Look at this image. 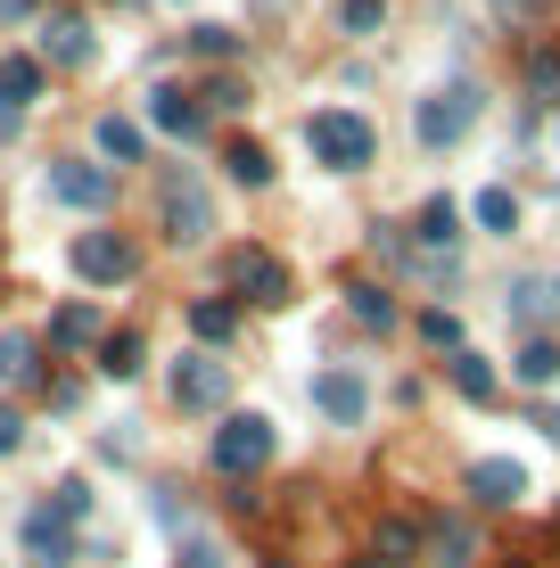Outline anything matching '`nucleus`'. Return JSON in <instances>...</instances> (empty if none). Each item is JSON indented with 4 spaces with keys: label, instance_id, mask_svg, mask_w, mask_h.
Instances as JSON below:
<instances>
[{
    "label": "nucleus",
    "instance_id": "1",
    "mask_svg": "<svg viewBox=\"0 0 560 568\" xmlns=\"http://www.w3.org/2000/svg\"><path fill=\"white\" fill-rule=\"evenodd\" d=\"M305 149H314V165H330V173H363L371 165V124H363L355 108H322V115H305Z\"/></svg>",
    "mask_w": 560,
    "mask_h": 568
},
{
    "label": "nucleus",
    "instance_id": "2",
    "mask_svg": "<svg viewBox=\"0 0 560 568\" xmlns=\"http://www.w3.org/2000/svg\"><path fill=\"white\" fill-rule=\"evenodd\" d=\"M264 462H273V420H264V413H231L215 428V469H223V478H256Z\"/></svg>",
    "mask_w": 560,
    "mask_h": 568
},
{
    "label": "nucleus",
    "instance_id": "3",
    "mask_svg": "<svg viewBox=\"0 0 560 568\" xmlns=\"http://www.w3.org/2000/svg\"><path fill=\"white\" fill-rule=\"evenodd\" d=\"M470 115H478V91L470 83H446V91H429L413 115V132H420V149H454L461 132H470Z\"/></svg>",
    "mask_w": 560,
    "mask_h": 568
},
{
    "label": "nucleus",
    "instance_id": "4",
    "mask_svg": "<svg viewBox=\"0 0 560 568\" xmlns=\"http://www.w3.org/2000/svg\"><path fill=\"white\" fill-rule=\"evenodd\" d=\"M206 231H215V199L198 190V173H173V182H165V240L198 247Z\"/></svg>",
    "mask_w": 560,
    "mask_h": 568
},
{
    "label": "nucleus",
    "instance_id": "5",
    "mask_svg": "<svg viewBox=\"0 0 560 568\" xmlns=\"http://www.w3.org/2000/svg\"><path fill=\"white\" fill-rule=\"evenodd\" d=\"M74 272H83L91 288H115V281L141 272V256H132L124 231H83V240H74Z\"/></svg>",
    "mask_w": 560,
    "mask_h": 568
},
{
    "label": "nucleus",
    "instance_id": "6",
    "mask_svg": "<svg viewBox=\"0 0 560 568\" xmlns=\"http://www.w3.org/2000/svg\"><path fill=\"white\" fill-rule=\"evenodd\" d=\"M223 396H231V363H215V355L173 363V404H182V413H215Z\"/></svg>",
    "mask_w": 560,
    "mask_h": 568
},
{
    "label": "nucleus",
    "instance_id": "7",
    "mask_svg": "<svg viewBox=\"0 0 560 568\" xmlns=\"http://www.w3.org/2000/svg\"><path fill=\"white\" fill-rule=\"evenodd\" d=\"M231 288H240L247 305H288V264L273 247H240V256H231Z\"/></svg>",
    "mask_w": 560,
    "mask_h": 568
},
{
    "label": "nucleus",
    "instance_id": "8",
    "mask_svg": "<svg viewBox=\"0 0 560 568\" xmlns=\"http://www.w3.org/2000/svg\"><path fill=\"white\" fill-rule=\"evenodd\" d=\"M108 165H91V156H58V165H50V199L58 206H83V214H100L108 206Z\"/></svg>",
    "mask_w": 560,
    "mask_h": 568
},
{
    "label": "nucleus",
    "instance_id": "9",
    "mask_svg": "<svg viewBox=\"0 0 560 568\" xmlns=\"http://www.w3.org/2000/svg\"><path fill=\"white\" fill-rule=\"evenodd\" d=\"M519 495H528V469H519V462H503V454L470 462V503H487V511H511Z\"/></svg>",
    "mask_w": 560,
    "mask_h": 568
},
{
    "label": "nucleus",
    "instance_id": "10",
    "mask_svg": "<svg viewBox=\"0 0 560 568\" xmlns=\"http://www.w3.org/2000/svg\"><path fill=\"white\" fill-rule=\"evenodd\" d=\"M314 413H322V420H338V428H355L363 413H371V396H363L355 371H322V379H314Z\"/></svg>",
    "mask_w": 560,
    "mask_h": 568
},
{
    "label": "nucleus",
    "instance_id": "11",
    "mask_svg": "<svg viewBox=\"0 0 560 568\" xmlns=\"http://www.w3.org/2000/svg\"><path fill=\"white\" fill-rule=\"evenodd\" d=\"M17 536H26V552L42 560V568H67V560H74V527L58 519L50 503H42V511H26V527H17Z\"/></svg>",
    "mask_w": 560,
    "mask_h": 568
},
{
    "label": "nucleus",
    "instance_id": "12",
    "mask_svg": "<svg viewBox=\"0 0 560 568\" xmlns=\"http://www.w3.org/2000/svg\"><path fill=\"white\" fill-rule=\"evenodd\" d=\"M503 313L528 329V338H544V322L560 313V288H552V281H511V288H503Z\"/></svg>",
    "mask_w": 560,
    "mask_h": 568
},
{
    "label": "nucleus",
    "instance_id": "13",
    "mask_svg": "<svg viewBox=\"0 0 560 568\" xmlns=\"http://www.w3.org/2000/svg\"><path fill=\"white\" fill-rule=\"evenodd\" d=\"M0 379L42 387V338H33V329H0Z\"/></svg>",
    "mask_w": 560,
    "mask_h": 568
},
{
    "label": "nucleus",
    "instance_id": "14",
    "mask_svg": "<svg viewBox=\"0 0 560 568\" xmlns=\"http://www.w3.org/2000/svg\"><path fill=\"white\" fill-rule=\"evenodd\" d=\"M42 58H50V67H83V58H91V26H83V17H50V26H42Z\"/></svg>",
    "mask_w": 560,
    "mask_h": 568
},
{
    "label": "nucleus",
    "instance_id": "15",
    "mask_svg": "<svg viewBox=\"0 0 560 568\" xmlns=\"http://www.w3.org/2000/svg\"><path fill=\"white\" fill-rule=\"evenodd\" d=\"M420 544H429V552L446 560V568H461V560L478 552V527H470V519L454 511V519H429V527H420Z\"/></svg>",
    "mask_w": 560,
    "mask_h": 568
},
{
    "label": "nucleus",
    "instance_id": "16",
    "mask_svg": "<svg viewBox=\"0 0 560 568\" xmlns=\"http://www.w3.org/2000/svg\"><path fill=\"white\" fill-rule=\"evenodd\" d=\"M149 115H157V132H173V141H198L206 132V108H190L182 91H149Z\"/></svg>",
    "mask_w": 560,
    "mask_h": 568
},
{
    "label": "nucleus",
    "instance_id": "17",
    "mask_svg": "<svg viewBox=\"0 0 560 568\" xmlns=\"http://www.w3.org/2000/svg\"><path fill=\"white\" fill-rule=\"evenodd\" d=\"M511 379H519V387H552V379H560V346H552V338H528V346L511 355Z\"/></svg>",
    "mask_w": 560,
    "mask_h": 568
},
{
    "label": "nucleus",
    "instance_id": "18",
    "mask_svg": "<svg viewBox=\"0 0 560 568\" xmlns=\"http://www.w3.org/2000/svg\"><path fill=\"white\" fill-rule=\"evenodd\" d=\"M413 552H420V527L413 519H379L371 527V560L379 568H396V560H413Z\"/></svg>",
    "mask_w": 560,
    "mask_h": 568
},
{
    "label": "nucleus",
    "instance_id": "19",
    "mask_svg": "<svg viewBox=\"0 0 560 568\" xmlns=\"http://www.w3.org/2000/svg\"><path fill=\"white\" fill-rule=\"evenodd\" d=\"M190 329H198L206 346H223L231 329H240V305H231V297H198V305H190Z\"/></svg>",
    "mask_w": 560,
    "mask_h": 568
},
{
    "label": "nucleus",
    "instance_id": "20",
    "mask_svg": "<svg viewBox=\"0 0 560 568\" xmlns=\"http://www.w3.org/2000/svg\"><path fill=\"white\" fill-rule=\"evenodd\" d=\"M454 387H461V396H470V404H495V363L461 346V355H454Z\"/></svg>",
    "mask_w": 560,
    "mask_h": 568
},
{
    "label": "nucleus",
    "instance_id": "21",
    "mask_svg": "<svg viewBox=\"0 0 560 568\" xmlns=\"http://www.w3.org/2000/svg\"><path fill=\"white\" fill-rule=\"evenodd\" d=\"M223 165H231V182H240V190H264V182H273V156H264L256 141H231Z\"/></svg>",
    "mask_w": 560,
    "mask_h": 568
},
{
    "label": "nucleus",
    "instance_id": "22",
    "mask_svg": "<svg viewBox=\"0 0 560 568\" xmlns=\"http://www.w3.org/2000/svg\"><path fill=\"white\" fill-rule=\"evenodd\" d=\"M91 338H100V313H91V305H58L50 346H91Z\"/></svg>",
    "mask_w": 560,
    "mask_h": 568
},
{
    "label": "nucleus",
    "instance_id": "23",
    "mask_svg": "<svg viewBox=\"0 0 560 568\" xmlns=\"http://www.w3.org/2000/svg\"><path fill=\"white\" fill-rule=\"evenodd\" d=\"M346 313H355L363 329H388V322H396V297H388V288H371V281H363V288H346Z\"/></svg>",
    "mask_w": 560,
    "mask_h": 568
},
{
    "label": "nucleus",
    "instance_id": "24",
    "mask_svg": "<svg viewBox=\"0 0 560 568\" xmlns=\"http://www.w3.org/2000/svg\"><path fill=\"white\" fill-rule=\"evenodd\" d=\"M454 231H461V206H454V199H429V206H420V247H454Z\"/></svg>",
    "mask_w": 560,
    "mask_h": 568
},
{
    "label": "nucleus",
    "instance_id": "25",
    "mask_svg": "<svg viewBox=\"0 0 560 568\" xmlns=\"http://www.w3.org/2000/svg\"><path fill=\"white\" fill-rule=\"evenodd\" d=\"M100 156L132 165V156H141V124H124V115H100Z\"/></svg>",
    "mask_w": 560,
    "mask_h": 568
},
{
    "label": "nucleus",
    "instance_id": "26",
    "mask_svg": "<svg viewBox=\"0 0 560 568\" xmlns=\"http://www.w3.org/2000/svg\"><path fill=\"white\" fill-rule=\"evenodd\" d=\"M100 371H108V379H132V371H141V338H132V329L100 338Z\"/></svg>",
    "mask_w": 560,
    "mask_h": 568
},
{
    "label": "nucleus",
    "instance_id": "27",
    "mask_svg": "<svg viewBox=\"0 0 560 568\" xmlns=\"http://www.w3.org/2000/svg\"><path fill=\"white\" fill-rule=\"evenodd\" d=\"M478 223H487V231H503V240H511V231H519V199H511V190H478Z\"/></svg>",
    "mask_w": 560,
    "mask_h": 568
},
{
    "label": "nucleus",
    "instance_id": "28",
    "mask_svg": "<svg viewBox=\"0 0 560 568\" xmlns=\"http://www.w3.org/2000/svg\"><path fill=\"white\" fill-rule=\"evenodd\" d=\"M33 91H42V67H33V58H9V67H0V100H9V108H26Z\"/></svg>",
    "mask_w": 560,
    "mask_h": 568
},
{
    "label": "nucleus",
    "instance_id": "29",
    "mask_svg": "<svg viewBox=\"0 0 560 568\" xmlns=\"http://www.w3.org/2000/svg\"><path fill=\"white\" fill-rule=\"evenodd\" d=\"M338 26L346 33H379L388 26V0H338Z\"/></svg>",
    "mask_w": 560,
    "mask_h": 568
},
{
    "label": "nucleus",
    "instance_id": "30",
    "mask_svg": "<svg viewBox=\"0 0 560 568\" xmlns=\"http://www.w3.org/2000/svg\"><path fill=\"white\" fill-rule=\"evenodd\" d=\"M420 338H429L437 355H461V322H454L446 305H437V313H420Z\"/></svg>",
    "mask_w": 560,
    "mask_h": 568
},
{
    "label": "nucleus",
    "instance_id": "31",
    "mask_svg": "<svg viewBox=\"0 0 560 568\" xmlns=\"http://www.w3.org/2000/svg\"><path fill=\"white\" fill-rule=\"evenodd\" d=\"M50 511H58V519L74 527V519L91 511V486H83V478H67V486H58V495H50Z\"/></svg>",
    "mask_w": 560,
    "mask_h": 568
},
{
    "label": "nucleus",
    "instance_id": "32",
    "mask_svg": "<svg viewBox=\"0 0 560 568\" xmlns=\"http://www.w3.org/2000/svg\"><path fill=\"white\" fill-rule=\"evenodd\" d=\"M528 91L536 100H560V58H528Z\"/></svg>",
    "mask_w": 560,
    "mask_h": 568
},
{
    "label": "nucleus",
    "instance_id": "33",
    "mask_svg": "<svg viewBox=\"0 0 560 568\" xmlns=\"http://www.w3.org/2000/svg\"><path fill=\"white\" fill-rule=\"evenodd\" d=\"M206 108H247V83L240 74H215V83H206Z\"/></svg>",
    "mask_w": 560,
    "mask_h": 568
},
{
    "label": "nucleus",
    "instance_id": "34",
    "mask_svg": "<svg viewBox=\"0 0 560 568\" xmlns=\"http://www.w3.org/2000/svg\"><path fill=\"white\" fill-rule=\"evenodd\" d=\"M190 42H198L206 58H231V50H240V42H231V33H223V26H198V33H190Z\"/></svg>",
    "mask_w": 560,
    "mask_h": 568
},
{
    "label": "nucleus",
    "instance_id": "35",
    "mask_svg": "<svg viewBox=\"0 0 560 568\" xmlns=\"http://www.w3.org/2000/svg\"><path fill=\"white\" fill-rule=\"evenodd\" d=\"M17 445H26V420H17L9 404H0V454H17Z\"/></svg>",
    "mask_w": 560,
    "mask_h": 568
},
{
    "label": "nucleus",
    "instance_id": "36",
    "mask_svg": "<svg viewBox=\"0 0 560 568\" xmlns=\"http://www.w3.org/2000/svg\"><path fill=\"white\" fill-rule=\"evenodd\" d=\"M182 568H223V552H215V544H190V552H182Z\"/></svg>",
    "mask_w": 560,
    "mask_h": 568
},
{
    "label": "nucleus",
    "instance_id": "37",
    "mask_svg": "<svg viewBox=\"0 0 560 568\" xmlns=\"http://www.w3.org/2000/svg\"><path fill=\"white\" fill-rule=\"evenodd\" d=\"M9 132H17V108H9V100H0V141H9Z\"/></svg>",
    "mask_w": 560,
    "mask_h": 568
},
{
    "label": "nucleus",
    "instance_id": "38",
    "mask_svg": "<svg viewBox=\"0 0 560 568\" xmlns=\"http://www.w3.org/2000/svg\"><path fill=\"white\" fill-rule=\"evenodd\" d=\"M33 9V0H0V17H26Z\"/></svg>",
    "mask_w": 560,
    "mask_h": 568
},
{
    "label": "nucleus",
    "instance_id": "39",
    "mask_svg": "<svg viewBox=\"0 0 560 568\" xmlns=\"http://www.w3.org/2000/svg\"><path fill=\"white\" fill-rule=\"evenodd\" d=\"M256 9H281V0H256Z\"/></svg>",
    "mask_w": 560,
    "mask_h": 568
},
{
    "label": "nucleus",
    "instance_id": "40",
    "mask_svg": "<svg viewBox=\"0 0 560 568\" xmlns=\"http://www.w3.org/2000/svg\"><path fill=\"white\" fill-rule=\"evenodd\" d=\"M355 568H379V560H355Z\"/></svg>",
    "mask_w": 560,
    "mask_h": 568
},
{
    "label": "nucleus",
    "instance_id": "41",
    "mask_svg": "<svg viewBox=\"0 0 560 568\" xmlns=\"http://www.w3.org/2000/svg\"><path fill=\"white\" fill-rule=\"evenodd\" d=\"M552 288H560V272H552Z\"/></svg>",
    "mask_w": 560,
    "mask_h": 568
}]
</instances>
